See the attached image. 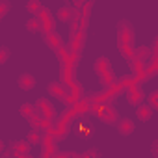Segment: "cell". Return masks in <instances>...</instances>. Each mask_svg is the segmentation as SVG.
I'll return each mask as SVG.
<instances>
[{
	"instance_id": "obj_17",
	"label": "cell",
	"mask_w": 158,
	"mask_h": 158,
	"mask_svg": "<svg viewBox=\"0 0 158 158\" xmlns=\"http://www.w3.org/2000/svg\"><path fill=\"white\" fill-rule=\"evenodd\" d=\"M6 60H8V48H4V47H2V63H4Z\"/></svg>"
},
{
	"instance_id": "obj_18",
	"label": "cell",
	"mask_w": 158,
	"mask_h": 158,
	"mask_svg": "<svg viewBox=\"0 0 158 158\" xmlns=\"http://www.w3.org/2000/svg\"><path fill=\"white\" fill-rule=\"evenodd\" d=\"M152 152L158 156V141H154V149H152Z\"/></svg>"
},
{
	"instance_id": "obj_4",
	"label": "cell",
	"mask_w": 158,
	"mask_h": 158,
	"mask_svg": "<svg viewBox=\"0 0 158 158\" xmlns=\"http://www.w3.org/2000/svg\"><path fill=\"white\" fill-rule=\"evenodd\" d=\"M37 17H39V21H41L43 32H45V34H50V32H52V26H54V24H52V17H50L48 10H43V11H41V13H39Z\"/></svg>"
},
{
	"instance_id": "obj_6",
	"label": "cell",
	"mask_w": 158,
	"mask_h": 158,
	"mask_svg": "<svg viewBox=\"0 0 158 158\" xmlns=\"http://www.w3.org/2000/svg\"><path fill=\"white\" fill-rule=\"evenodd\" d=\"M47 45H48L52 50H56L58 54H61V52H63L61 39H60V35H56V34H48V35H47Z\"/></svg>"
},
{
	"instance_id": "obj_12",
	"label": "cell",
	"mask_w": 158,
	"mask_h": 158,
	"mask_svg": "<svg viewBox=\"0 0 158 158\" xmlns=\"http://www.w3.org/2000/svg\"><path fill=\"white\" fill-rule=\"evenodd\" d=\"M26 28H28L30 32H39V30H43L39 17H34V19H30V21H28V24H26Z\"/></svg>"
},
{
	"instance_id": "obj_14",
	"label": "cell",
	"mask_w": 158,
	"mask_h": 158,
	"mask_svg": "<svg viewBox=\"0 0 158 158\" xmlns=\"http://www.w3.org/2000/svg\"><path fill=\"white\" fill-rule=\"evenodd\" d=\"M28 139H30V143H39V141L43 139V132H41V128H39V127H37V128H34V130L30 132Z\"/></svg>"
},
{
	"instance_id": "obj_15",
	"label": "cell",
	"mask_w": 158,
	"mask_h": 158,
	"mask_svg": "<svg viewBox=\"0 0 158 158\" xmlns=\"http://www.w3.org/2000/svg\"><path fill=\"white\" fill-rule=\"evenodd\" d=\"M151 114H152V112H151L149 106H141V108L138 110V117H139L141 121H147V119L151 117Z\"/></svg>"
},
{
	"instance_id": "obj_1",
	"label": "cell",
	"mask_w": 158,
	"mask_h": 158,
	"mask_svg": "<svg viewBox=\"0 0 158 158\" xmlns=\"http://www.w3.org/2000/svg\"><path fill=\"white\" fill-rule=\"evenodd\" d=\"M117 35H119V47L123 48V52H127V56H132V47L130 45L134 43V30L127 21L119 24Z\"/></svg>"
},
{
	"instance_id": "obj_5",
	"label": "cell",
	"mask_w": 158,
	"mask_h": 158,
	"mask_svg": "<svg viewBox=\"0 0 158 158\" xmlns=\"http://www.w3.org/2000/svg\"><path fill=\"white\" fill-rule=\"evenodd\" d=\"M37 110H39V114L43 115V117H47V119H50V117H54V108L50 106V102L48 101H45V99H41V101H37Z\"/></svg>"
},
{
	"instance_id": "obj_3",
	"label": "cell",
	"mask_w": 158,
	"mask_h": 158,
	"mask_svg": "<svg viewBox=\"0 0 158 158\" xmlns=\"http://www.w3.org/2000/svg\"><path fill=\"white\" fill-rule=\"evenodd\" d=\"M97 115H99L104 123H117V121H119L115 110L110 108V106H99V108H97Z\"/></svg>"
},
{
	"instance_id": "obj_13",
	"label": "cell",
	"mask_w": 158,
	"mask_h": 158,
	"mask_svg": "<svg viewBox=\"0 0 158 158\" xmlns=\"http://www.w3.org/2000/svg\"><path fill=\"white\" fill-rule=\"evenodd\" d=\"M26 8H28V11H32V13H35V15H39V13L45 10V8L37 2V0H30V2L26 4Z\"/></svg>"
},
{
	"instance_id": "obj_2",
	"label": "cell",
	"mask_w": 158,
	"mask_h": 158,
	"mask_svg": "<svg viewBox=\"0 0 158 158\" xmlns=\"http://www.w3.org/2000/svg\"><path fill=\"white\" fill-rule=\"evenodd\" d=\"M97 71H99L101 80H102L104 84H110V82H112V71H110V63H108V60L99 58V60H97Z\"/></svg>"
},
{
	"instance_id": "obj_16",
	"label": "cell",
	"mask_w": 158,
	"mask_h": 158,
	"mask_svg": "<svg viewBox=\"0 0 158 158\" xmlns=\"http://www.w3.org/2000/svg\"><path fill=\"white\" fill-rule=\"evenodd\" d=\"M149 104L158 110V91H152V93L149 95Z\"/></svg>"
},
{
	"instance_id": "obj_11",
	"label": "cell",
	"mask_w": 158,
	"mask_h": 158,
	"mask_svg": "<svg viewBox=\"0 0 158 158\" xmlns=\"http://www.w3.org/2000/svg\"><path fill=\"white\" fill-rule=\"evenodd\" d=\"M58 17L61 19V21H65V23H69L73 17H74V10H71V8H61L60 11H58Z\"/></svg>"
},
{
	"instance_id": "obj_8",
	"label": "cell",
	"mask_w": 158,
	"mask_h": 158,
	"mask_svg": "<svg viewBox=\"0 0 158 158\" xmlns=\"http://www.w3.org/2000/svg\"><path fill=\"white\" fill-rule=\"evenodd\" d=\"M19 86H21L23 89H32V88L35 86L34 76H32V74H28V73L21 74V76H19Z\"/></svg>"
},
{
	"instance_id": "obj_10",
	"label": "cell",
	"mask_w": 158,
	"mask_h": 158,
	"mask_svg": "<svg viewBox=\"0 0 158 158\" xmlns=\"http://www.w3.org/2000/svg\"><path fill=\"white\" fill-rule=\"evenodd\" d=\"M30 145H32V143L19 141V143H15V145H13V152H15V154H19V156H24V154H28V152H30Z\"/></svg>"
},
{
	"instance_id": "obj_7",
	"label": "cell",
	"mask_w": 158,
	"mask_h": 158,
	"mask_svg": "<svg viewBox=\"0 0 158 158\" xmlns=\"http://www.w3.org/2000/svg\"><path fill=\"white\" fill-rule=\"evenodd\" d=\"M117 128H119V134L128 136V134H132V130H134V121H132V119H119V121H117Z\"/></svg>"
},
{
	"instance_id": "obj_9",
	"label": "cell",
	"mask_w": 158,
	"mask_h": 158,
	"mask_svg": "<svg viewBox=\"0 0 158 158\" xmlns=\"http://www.w3.org/2000/svg\"><path fill=\"white\" fill-rule=\"evenodd\" d=\"M48 93H50V97H54V99H65V89H63L61 84H58V82H52V84L48 86Z\"/></svg>"
}]
</instances>
